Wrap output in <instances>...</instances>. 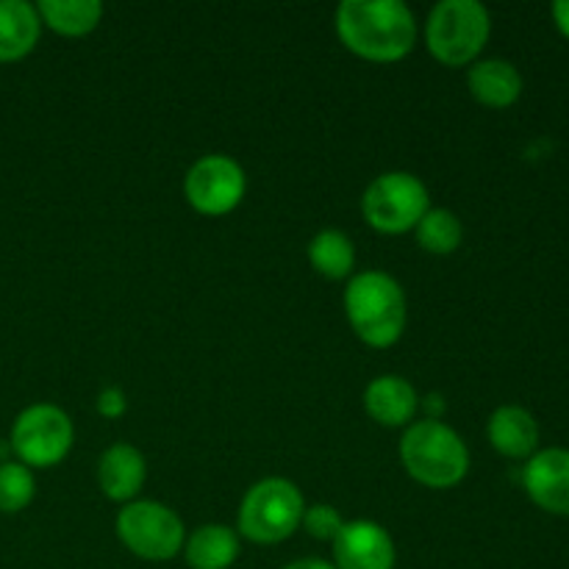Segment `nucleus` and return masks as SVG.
Here are the masks:
<instances>
[{"mask_svg":"<svg viewBox=\"0 0 569 569\" xmlns=\"http://www.w3.org/2000/svg\"><path fill=\"white\" fill-rule=\"evenodd\" d=\"M337 33L367 61H400L417 44V20L403 0H342Z\"/></svg>","mask_w":569,"mask_h":569,"instance_id":"f257e3e1","label":"nucleus"},{"mask_svg":"<svg viewBox=\"0 0 569 569\" xmlns=\"http://www.w3.org/2000/svg\"><path fill=\"white\" fill-rule=\"evenodd\" d=\"M345 315L361 342L389 348L403 337L406 328L403 287L389 272H356L345 287Z\"/></svg>","mask_w":569,"mask_h":569,"instance_id":"f03ea898","label":"nucleus"},{"mask_svg":"<svg viewBox=\"0 0 569 569\" xmlns=\"http://www.w3.org/2000/svg\"><path fill=\"white\" fill-rule=\"evenodd\" d=\"M400 459L417 483L450 489L470 472V450L465 439L442 420H420L406 428L400 439Z\"/></svg>","mask_w":569,"mask_h":569,"instance_id":"7ed1b4c3","label":"nucleus"},{"mask_svg":"<svg viewBox=\"0 0 569 569\" xmlns=\"http://www.w3.org/2000/svg\"><path fill=\"white\" fill-rule=\"evenodd\" d=\"M492 33L489 9L478 0H442L426 22V42L433 59L448 67L476 64Z\"/></svg>","mask_w":569,"mask_h":569,"instance_id":"20e7f679","label":"nucleus"},{"mask_svg":"<svg viewBox=\"0 0 569 569\" xmlns=\"http://www.w3.org/2000/svg\"><path fill=\"white\" fill-rule=\"evenodd\" d=\"M303 495L287 478L253 483L239 506V533L256 545H278L303 522Z\"/></svg>","mask_w":569,"mask_h":569,"instance_id":"39448f33","label":"nucleus"},{"mask_svg":"<svg viewBox=\"0 0 569 569\" xmlns=\"http://www.w3.org/2000/svg\"><path fill=\"white\" fill-rule=\"evenodd\" d=\"M117 537L144 561H170L187 542L183 522L159 500H131L117 515Z\"/></svg>","mask_w":569,"mask_h":569,"instance_id":"423d86ee","label":"nucleus"},{"mask_svg":"<svg viewBox=\"0 0 569 569\" xmlns=\"http://www.w3.org/2000/svg\"><path fill=\"white\" fill-rule=\"evenodd\" d=\"M428 209H431L428 187L415 172L403 170L378 176L361 198V214L381 233L411 231Z\"/></svg>","mask_w":569,"mask_h":569,"instance_id":"0eeeda50","label":"nucleus"},{"mask_svg":"<svg viewBox=\"0 0 569 569\" xmlns=\"http://www.w3.org/2000/svg\"><path fill=\"white\" fill-rule=\"evenodd\" d=\"M72 439V420L64 409L53 403H33L17 415L11 426V453H17L20 465L31 467H53L70 453Z\"/></svg>","mask_w":569,"mask_h":569,"instance_id":"6e6552de","label":"nucleus"},{"mask_svg":"<svg viewBox=\"0 0 569 569\" xmlns=\"http://www.w3.org/2000/svg\"><path fill=\"white\" fill-rule=\"evenodd\" d=\"M248 189L242 164L231 156L211 153L194 161L183 178V194L200 214L220 217L237 209Z\"/></svg>","mask_w":569,"mask_h":569,"instance_id":"1a4fd4ad","label":"nucleus"},{"mask_svg":"<svg viewBox=\"0 0 569 569\" xmlns=\"http://www.w3.org/2000/svg\"><path fill=\"white\" fill-rule=\"evenodd\" d=\"M522 489L548 515L569 517V450H537L522 467Z\"/></svg>","mask_w":569,"mask_h":569,"instance_id":"9d476101","label":"nucleus"},{"mask_svg":"<svg viewBox=\"0 0 569 569\" xmlns=\"http://www.w3.org/2000/svg\"><path fill=\"white\" fill-rule=\"evenodd\" d=\"M333 559L337 569H395L398 550L387 528L372 520H353L345 522L333 539Z\"/></svg>","mask_w":569,"mask_h":569,"instance_id":"9b49d317","label":"nucleus"},{"mask_svg":"<svg viewBox=\"0 0 569 569\" xmlns=\"http://www.w3.org/2000/svg\"><path fill=\"white\" fill-rule=\"evenodd\" d=\"M144 478H148V465H144V456L133 445L117 442L100 456L98 483L109 500L131 503L139 489L144 487Z\"/></svg>","mask_w":569,"mask_h":569,"instance_id":"f8f14e48","label":"nucleus"},{"mask_svg":"<svg viewBox=\"0 0 569 569\" xmlns=\"http://www.w3.org/2000/svg\"><path fill=\"white\" fill-rule=\"evenodd\" d=\"M487 437L506 459H531L539 450V422L522 406H500L489 417Z\"/></svg>","mask_w":569,"mask_h":569,"instance_id":"ddd939ff","label":"nucleus"},{"mask_svg":"<svg viewBox=\"0 0 569 569\" xmlns=\"http://www.w3.org/2000/svg\"><path fill=\"white\" fill-rule=\"evenodd\" d=\"M365 409L372 420L387 428L409 426L420 409V395L406 378L381 376L367 383Z\"/></svg>","mask_w":569,"mask_h":569,"instance_id":"4468645a","label":"nucleus"},{"mask_svg":"<svg viewBox=\"0 0 569 569\" xmlns=\"http://www.w3.org/2000/svg\"><path fill=\"white\" fill-rule=\"evenodd\" d=\"M467 87L472 98L489 109H509L522 94V76L511 61L481 59L467 72Z\"/></svg>","mask_w":569,"mask_h":569,"instance_id":"2eb2a0df","label":"nucleus"},{"mask_svg":"<svg viewBox=\"0 0 569 569\" xmlns=\"http://www.w3.org/2000/svg\"><path fill=\"white\" fill-rule=\"evenodd\" d=\"M42 33L37 6L28 0H0V61H17L31 53Z\"/></svg>","mask_w":569,"mask_h":569,"instance_id":"dca6fc26","label":"nucleus"},{"mask_svg":"<svg viewBox=\"0 0 569 569\" xmlns=\"http://www.w3.org/2000/svg\"><path fill=\"white\" fill-rule=\"evenodd\" d=\"M183 556L192 569H228L239 559V537L228 526H200L183 542Z\"/></svg>","mask_w":569,"mask_h":569,"instance_id":"f3484780","label":"nucleus"},{"mask_svg":"<svg viewBox=\"0 0 569 569\" xmlns=\"http://www.w3.org/2000/svg\"><path fill=\"white\" fill-rule=\"evenodd\" d=\"M39 20L64 37H83L94 31L103 17V3L98 0H39Z\"/></svg>","mask_w":569,"mask_h":569,"instance_id":"a211bd4d","label":"nucleus"},{"mask_svg":"<svg viewBox=\"0 0 569 569\" xmlns=\"http://www.w3.org/2000/svg\"><path fill=\"white\" fill-rule=\"evenodd\" d=\"M309 261L320 276L339 281L348 278L356 267V248L348 233L326 228L309 242Z\"/></svg>","mask_w":569,"mask_h":569,"instance_id":"6ab92c4d","label":"nucleus"},{"mask_svg":"<svg viewBox=\"0 0 569 569\" xmlns=\"http://www.w3.org/2000/svg\"><path fill=\"white\" fill-rule=\"evenodd\" d=\"M415 231L417 244L437 256L453 253V250H459L461 239H465V226L450 209H428L422 220L417 222Z\"/></svg>","mask_w":569,"mask_h":569,"instance_id":"aec40b11","label":"nucleus"},{"mask_svg":"<svg viewBox=\"0 0 569 569\" xmlns=\"http://www.w3.org/2000/svg\"><path fill=\"white\" fill-rule=\"evenodd\" d=\"M33 472L20 461H0V511L17 515L33 500Z\"/></svg>","mask_w":569,"mask_h":569,"instance_id":"412c9836","label":"nucleus"},{"mask_svg":"<svg viewBox=\"0 0 569 569\" xmlns=\"http://www.w3.org/2000/svg\"><path fill=\"white\" fill-rule=\"evenodd\" d=\"M300 526H303L311 537L320 539V542H333V539L339 537V531L345 528V520L333 506L317 503L303 511V522H300Z\"/></svg>","mask_w":569,"mask_h":569,"instance_id":"4be33fe9","label":"nucleus"},{"mask_svg":"<svg viewBox=\"0 0 569 569\" xmlns=\"http://www.w3.org/2000/svg\"><path fill=\"white\" fill-rule=\"evenodd\" d=\"M128 398L120 387H106L103 392L98 395V415L109 417V420H117V417L126 415Z\"/></svg>","mask_w":569,"mask_h":569,"instance_id":"5701e85b","label":"nucleus"},{"mask_svg":"<svg viewBox=\"0 0 569 569\" xmlns=\"http://www.w3.org/2000/svg\"><path fill=\"white\" fill-rule=\"evenodd\" d=\"M550 14H553V22L556 28H559L561 37L569 39V0H556V3L550 6Z\"/></svg>","mask_w":569,"mask_h":569,"instance_id":"b1692460","label":"nucleus"},{"mask_svg":"<svg viewBox=\"0 0 569 569\" xmlns=\"http://www.w3.org/2000/svg\"><path fill=\"white\" fill-rule=\"evenodd\" d=\"M283 569H337V567L328 565V561L322 559H300V561H292V565H287Z\"/></svg>","mask_w":569,"mask_h":569,"instance_id":"393cba45","label":"nucleus"}]
</instances>
